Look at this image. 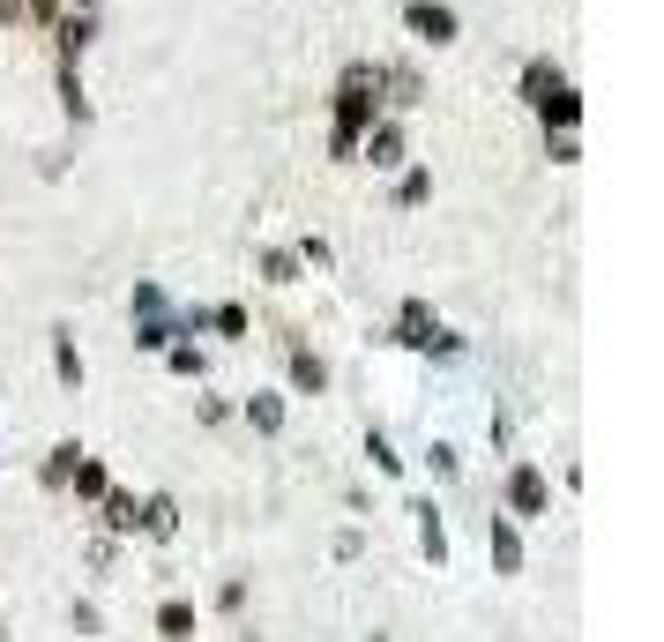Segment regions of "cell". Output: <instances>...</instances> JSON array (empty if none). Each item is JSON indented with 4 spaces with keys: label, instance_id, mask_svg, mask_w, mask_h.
I'll return each mask as SVG.
<instances>
[{
    "label": "cell",
    "instance_id": "6da1fadb",
    "mask_svg": "<svg viewBox=\"0 0 664 642\" xmlns=\"http://www.w3.org/2000/svg\"><path fill=\"white\" fill-rule=\"evenodd\" d=\"M508 515H552V486L538 464H515L508 471Z\"/></svg>",
    "mask_w": 664,
    "mask_h": 642
},
{
    "label": "cell",
    "instance_id": "7a4b0ae2",
    "mask_svg": "<svg viewBox=\"0 0 664 642\" xmlns=\"http://www.w3.org/2000/svg\"><path fill=\"white\" fill-rule=\"evenodd\" d=\"M486 553H493L500 575H523V530L508 515H486Z\"/></svg>",
    "mask_w": 664,
    "mask_h": 642
},
{
    "label": "cell",
    "instance_id": "3957f363",
    "mask_svg": "<svg viewBox=\"0 0 664 642\" xmlns=\"http://www.w3.org/2000/svg\"><path fill=\"white\" fill-rule=\"evenodd\" d=\"M97 509H105V538H135V530H142V501L120 493V486H105V501H97Z\"/></svg>",
    "mask_w": 664,
    "mask_h": 642
},
{
    "label": "cell",
    "instance_id": "277c9868",
    "mask_svg": "<svg viewBox=\"0 0 664 642\" xmlns=\"http://www.w3.org/2000/svg\"><path fill=\"white\" fill-rule=\"evenodd\" d=\"M195 628H202L195 598H158V635L165 642H195Z\"/></svg>",
    "mask_w": 664,
    "mask_h": 642
},
{
    "label": "cell",
    "instance_id": "5b68a950",
    "mask_svg": "<svg viewBox=\"0 0 664 642\" xmlns=\"http://www.w3.org/2000/svg\"><path fill=\"white\" fill-rule=\"evenodd\" d=\"M411 515H418V553L441 568V560H449V523H441V509H433V501H411Z\"/></svg>",
    "mask_w": 664,
    "mask_h": 642
},
{
    "label": "cell",
    "instance_id": "8992f818",
    "mask_svg": "<svg viewBox=\"0 0 664 642\" xmlns=\"http://www.w3.org/2000/svg\"><path fill=\"white\" fill-rule=\"evenodd\" d=\"M179 530V509H172V493H150L142 501V538H172Z\"/></svg>",
    "mask_w": 664,
    "mask_h": 642
},
{
    "label": "cell",
    "instance_id": "52a82bcc",
    "mask_svg": "<svg viewBox=\"0 0 664 642\" xmlns=\"http://www.w3.org/2000/svg\"><path fill=\"white\" fill-rule=\"evenodd\" d=\"M68 486H75L83 501H105V486H113V478H105V464H90V456H75V478H68Z\"/></svg>",
    "mask_w": 664,
    "mask_h": 642
},
{
    "label": "cell",
    "instance_id": "ba28073f",
    "mask_svg": "<svg viewBox=\"0 0 664 642\" xmlns=\"http://www.w3.org/2000/svg\"><path fill=\"white\" fill-rule=\"evenodd\" d=\"M68 628H75L83 642H97V635H105V612H97L90 598H75V605H68Z\"/></svg>",
    "mask_w": 664,
    "mask_h": 642
},
{
    "label": "cell",
    "instance_id": "9c48e42d",
    "mask_svg": "<svg viewBox=\"0 0 664 642\" xmlns=\"http://www.w3.org/2000/svg\"><path fill=\"white\" fill-rule=\"evenodd\" d=\"M75 456H83V448H75V441H60V448L45 456V486H68V478H75Z\"/></svg>",
    "mask_w": 664,
    "mask_h": 642
},
{
    "label": "cell",
    "instance_id": "30bf717a",
    "mask_svg": "<svg viewBox=\"0 0 664 642\" xmlns=\"http://www.w3.org/2000/svg\"><path fill=\"white\" fill-rule=\"evenodd\" d=\"M291 374H299V388H314V396H322V382H329V366H322L314 351H299V359H291Z\"/></svg>",
    "mask_w": 664,
    "mask_h": 642
},
{
    "label": "cell",
    "instance_id": "8fae6325",
    "mask_svg": "<svg viewBox=\"0 0 664 642\" xmlns=\"http://www.w3.org/2000/svg\"><path fill=\"white\" fill-rule=\"evenodd\" d=\"M247 419H254L261 433H277V427H284V404H277V396H254V404H247Z\"/></svg>",
    "mask_w": 664,
    "mask_h": 642
},
{
    "label": "cell",
    "instance_id": "7c38bea8",
    "mask_svg": "<svg viewBox=\"0 0 664 642\" xmlns=\"http://www.w3.org/2000/svg\"><path fill=\"white\" fill-rule=\"evenodd\" d=\"M217 612H247V583H240V575H232V583L217 591Z\"/></svg>",
    "mask_w": 664,
    "mask_h": 642
},
{
    "label": "cell",
    "instance_id": "4fadbf2b",
    "mask_svg": "<svg viewBox=\"0 0 664 642\" xmlns=\"http://www.w3.org/2000/svg\"><path fill=\"white\" fill-rule=\"evenodd\" d=\"M366 456H374V464H381V471H388V478L404 471V456H396V448H388V441H381V433H374V441H366Z\"/></svg>",
    "mask_w": 664,
    "mask_h": 642
},
{
    "label": "cell",
    "instance_id": "5bb4252c",
    "mask_svg": "<svg viewBox=\"0 0 664 642\" xmlns=\"http://www.w3.org/2000/svg\"><path fill=\"white\" fill-rule=\"evenodd\" d=\"M366 642H388V635H381V628H374V635H366Z\"/></svg>",
    "mask_w": 664,
    "mask_h": 642
}]
</instances>
